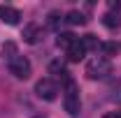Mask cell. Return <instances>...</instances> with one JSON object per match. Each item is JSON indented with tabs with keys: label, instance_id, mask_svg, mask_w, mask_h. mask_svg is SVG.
Returning <instances> with one entry per match:
<instances>
[{
	"label": "cell",
	"instance_id": "1",
	"mask_svg": "<svg viewBox=\"0 0 121 118\" xmlns=\"http://www.w3.org/2000/svg\"><path fill=\"white\" fill-rule=\"evenodd\" d=\"M63 106L70 116H77L82 111V102H79V88L72 79H65V93H63Z\"/></svg>",
	"mask_w": 121,
	"mask_h": 118
},
{
	"label": "cell",
	"instance_id": "2",
	"mask_svg": "<svg viewBox=\"0 0 121 118\" xmlns=\"http://www.w3.org/2000/svg\"><path fill=\"white\" fill-rule=\"evenodd\" d=\"M112 74V63L105 56H95L86 63V76L89 79H107Z\"/></svg>",
	"mask_w": 121,
	"mask_h": 118
},
{
	"label": "cell",
	"instance_id": "3",
	"mask_svg": "<svg viewBox=\"0 0 121 118\" xmlns=\"http://www.w3.org/2000/svg\"><path fill=\"white\" fill-rule=\"evenodd\" d=\"M9 74H14L16 79H28L30 72H33V67H30V60L26 56H16V58L9 60Z\"/></svg>",
	"mask_w": 121,
	"mask_h": 118
},
{
	"label": "cell",
	"instance_id": "4",
	"mask_svg": "<svg viewBox=\"0 0 121 118\" xmlns=\"http://www.w3.org/2000/svg\"><path fill=\"white\" fill-rule=\"evenodd\" d=\"M35 93H37V97L51 102V100H56V95H58V86H56L54 79H40V81L35 83Z\"/></svg>",
	"mask_w": 121,
	"mask_h": 118
},
{
	"label": "cell",
	"instance_id": "5",
	"mask_svg": "<svg viewBox=\"0 0 121 118\" xmlns=\"http://www.w3.org/2000/svg\"><path fill=\"white\" fill-rule=\"evenodd\" d=\"M23 42H28V44H35L40 37H42V26L40 23H35V21H30V23H26L23 26Z\"/></svg>",
	"mask_w": 121,
	"mask_h": 118
},
{
	"label": "cell",
	"instance_id": "6",
	"mask_svg": "<svg viewBox=\"0 0 121 118\" xmlns=\"http://www.w3.org/2000/svg\"><path fill=\"white\" fill-rule=\"evenodd\" d=\"M0 19L7 23V26H16L21 21V12L16 7H9V5H0Z\"/></svg>",
	"mask_w": 121,
	"mask_h": 118
},
{
	"label": "cell",
	"instance_id": "7",
	"mask_svg": "<svg viewBox=\"0 0 121 118\" xmlns=\"http://www.w3.org/2000/svg\"><path fill=\"white\" fill-rule=\"evenodd\" d=\"M84 56H86V49H84V46H82V42L77 39L75 44L68 49V60H70V63H79Z\"/></svg>",
	"mask_w": 121,
	"mask_h": 118
},
{
	"label": "cell",
	"instance_id": "8",
	"mask_svg": "<svg viewBox=\"0 0 121 118\" xmlns=\"http://www.w3.org/2000/svg\"><path fill=\"white\" fill-rule=\"evenodd\" d=\"M65 21H68L70 26H84V23H86V16L82 14L79 9H70V12L65 14Z\"/></svg>",
	"mask_w": 121,
	"mask_h": 118
},
{
	"label": "cell",
	"instance_id": "9",
	"mask_svg": "<svg viewBox=\"0 0 121 118\" xmlns=\"http://www.w3.org/2000/svg\"><path fill=\"white\" fill-rule=\"evenodd\" d=\"M79 42H82V46L86 49V51H95L98 46H100V42H98V37L95 35H84V37H79Z\"/></svg>",
	"mask_w": 121,
	"mask_h": 118
},
{
	"label": "cell",
	"instance_id": "10",
	"mask_svg": "<svg viewBox=\"0 0 121 118\" xmlns=\"http://www.w3.org/2000/svg\"><path fill=\"white\" fill-rule=\"evenodd\" d=\"M56 42H58V46H60V49H65V51H68V49H70V46L77 42V37L72 35V32H60Z\"/></svg>",
	"mask_w": 121,
	"mask_h": 118
},
{
	"label": "cell",
	"instance_id": "11",
	"mask_svg": "<svg viewBox=\"0 0 121 118\" xmlns=\"http://www.w3.org/2000/svg\"><path fill=\"white\" fill-rule=\"evenodd\" d=\"M103 23H105L107 28H119V26H121V14H112V12H107L105 19H103Z\"/></svg>",
	"mask_w": 121,
	"mask_h": 118
},
{
	"label": "cell",
	"instance_id": "12",
	"mask_svg": "<svg viewBox=\"0 0 121 118\" xmlns=\"http://www.w3.org/2000/svg\"><path fill=\"white\" fill-rule=\"evenodd\" d=\"M49 72H51V74H60V76L70 79V76H68V72H65V65H63L60 60H51V63H49Z\"/></svg>",
	"mask_w": 121,
	"mask_h": 118
},
{
	"label": "cell",
	"instance_id": "13",
	"mask_svg": "<svg viewBox=\"0 0 121 118\" xmlns=\"http://www.w3.org/2000/svg\"><path fill=\"white\" fill-rule=\"evenodd\" d=\"M2 56H5L7 60H12V58L19 56V53H16V44H14V42H5V44H2Z\"/></svg>",
	"mask_w": 121,
	"mask_h": 118
},
{
	"label": "cell",
	"instance_id": "14",
	"mask_svg": "<svg viewBox=\"0 0 121 118\" xmlns=\"http://www.w3.org/2000/svg\"><path fill=\"white\" fill-rule=\"evenodd\" d=\"M100 49L105 51V56H117L119 53V42H105V44H100Z\"/></svg>",
	"mask_w": 121,
	"mask_h": 118
},
{
	"label": "cell",
	"instance_id": "15",
	"mask_svg": "<svg viewBox=\"0 0 121 118\" xmlns=\"http://www.w3.org/2000/svg\"><path fill=\"white\" fill-rule=\"evenodd\" d=\"M103 118H121V111H109V114L103 116Z\"/></svg>",
	"mask_w": 121,
	"mask_h": 118
},
{
	"label": "cell",
	"instance_id": "16",
	"mask_svg": "<svg viewBox=\"0 0 121 118\" xmlns=\"http://www.w3.org/2000/svg\"><path fill=\"white\" fill-rule=\"evenodd\" d=\"M109 9H121V2H109Z\"/></svg>",
	"mask_w": 121,
	"mask_h": 118
}]
</instances>
